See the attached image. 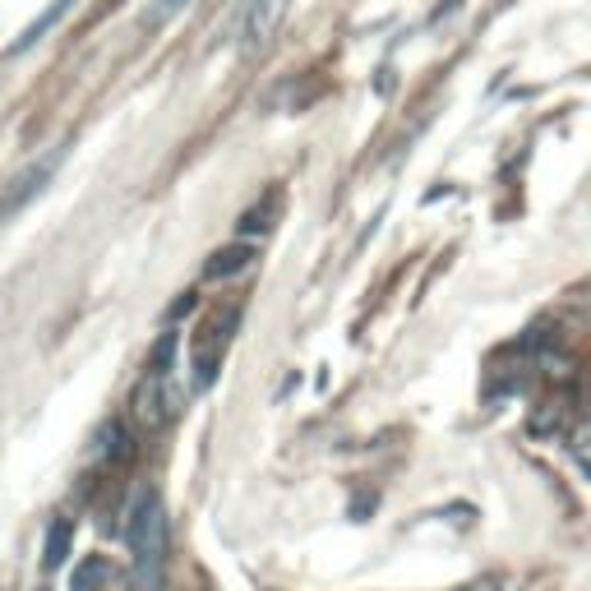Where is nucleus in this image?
<instances>
[{"label": "nucleus", "mask_w": 591, "mask_h": 591, "mask_svg": "<svg viewBox=\"0 0 591 591\" xmlns=\"http://www.w3.org/2000/svg\"><path fill=\"white\" fill-rule=\"evenodd\" d=\"M74 5H79V0H51L47 10L37 14L33 24H28V28H24V33L14 37L10 47H5V56H24V51H33V47H37V42H42V37H47V33H51V28H56V24H65V14H70V10H74Z\"/></svg>", "instance_id": "obj_4"}, {"label": "nucleus", "mask_w": 591, "mask_h": 591, "mask_svg": "<svg viewBox=\"0 0 591 591\" xmlns=\"http://www.w3.org/2000/svg\"><path fill=\"white\" fill-rule=\"evenodd\" d=\"M250 264H254V245L250 241H236V245H222V250L204 264L199 278H204V282H227V278H236V273H245Z\"/></svg>", "instance_id": "obj_5"}, {"label": "nucleus", "mask_w": 591, "mask_h": 591, "mask_svg": "<svg viewBox=\"0 0 591 591\" xmlns=\"http://www.w3.org/2000/svg\"><path fill=\"white\" fill-rule=\"evenodd\" d=\"M37 591H47V587H37Z\"/></svg>", "instance_id": "obj_13"}, {"label": "nucleus", "mask_w": 591, "mask_h": 591, "mask_svg": "<svg viewBox=\"0 0 591 591\" xmlns=\"http://www.w3.org/2000/svg\"><path fill=\"white\" fill-rule=\"evenodd\" d=\"M61 148L56 153H47L42 162H33V167L24 171V176H14L10 185H5V194H0V218H14V213H24L28 204H33L37 194L47 190V181L56 176V167H61Z\"/></svg>", "instance_id": "obj_3"}, {"label": "nucleus", "mask_w": 591, "mask_h": 591, "mask_svg": "<svg viewBox=\"0 0 591 591\" xmlns=\"http://www.w3.org/2000/svg\"><path fill=\"white\" fill-rule=\"evenodd\" d=\"M282 14H287V0H245L241 5V14H236V51L245 61H254V56H264L273 47Z\"/></svg>", "instance_id": "obj_2"}, {"label": "nucleus", "mask_w": 591, "mask_h": 591, "mask_svg": "<svg viewBox=\"0 0 591 591\" xmlns=\"http://www.w3.org/2000/svg\"><path fill=\"white\" fill-rule=\"evenodd\" d=\"M111 578V564L107 559H88V564L74 568V578H70V591H102Z\"/></svg>", "instance_id": "obj_8"}, {"label": "nucleus", "mask_w": 591, "mask_h": 591, "mask_svg": "<svg viewBox=\"0 0 591 591\" xmlns=\"http://www.w3.org/2000/svg\"><path fill=\"white\" fill-rule=\"evenodd\" d=\"M125 545H130V591H162L167 568V504L153 485H139L125 508Z\"/></svg>", "instance_id": "obj_1"}, {"label": "nucleus", "mask_w": 591, "mask_h": 591, "mask_svg": "<svg viewBox=\"0 0 591 591\" xmlns=\"http://www.w3.org/2000/svg\"><path fill=\"white\" fill-rule=\"evenodd\" d=\"M70 545H74V522L70 518H51L47 536H42V568L56 573V568L70 559Z\"/></svg>", "instance_id": "obj_7"}, {"label": "nucleus", "mask_w": 591, "mask_h": 591, "mask_svg": "<svg viewBox=\"0 0 591 591\" xmlns=\"http://www.w3.org/2000/svg\"><path fill=\"white\" fill-rule=\"evenodd\" d=\"M273 194H264L259 204L250 208V213H241V222H236V236H264L268 227H273Z\"/></svg>", "instance_id": "obj_10"}, {"label": "nucleus", "mask_w": 591, "mask_h": 591, "mask_svg": "<svg viewBox=\"0 0 591 591\" xmlns=\"http://www.w3.org/2000/svg\"><path fill=\"white\" fill-rule=\"evenodd\" d=\"M185 5H190V0H153V5L144 10V28H162L167 19H176Z\"/></svg>", "instance_id": "obj_11"}, {"label": "nucleus", "mask_w": 591, "mask_h": 591, "mask_svg": "<svg viewBox=\"0 0 591 591\" xmlns=\"http://www.w3.org/2000/svg\"><path fill=\"white\" fill-rule=\"evenodd\" d=\"M564 421H568V407L555 398V402H541V411H531L527 430H531V435H555Z\"/></svg>", "instance_id": "obj_9"}, {"label": "nucleus", "mask_w": 591, "mask_h": 591, "mask_svg": "<svg viewBox=\"0 0 591 591\" xmlns=\"http://www.w3.org/2000/svg\"><path fill=\"white\" fill-rule=\"evenodd\" d=\"M93 458H97V462H121V458H130V430H125L121 416H111V421L97 425V435H93Z\"/></svg>", "instance_id": "obj_6"}, {"label": "nucleus", "mask_w": 591, "mask_h": 591, "mask_svg": "<svg viewBox=\"0 0 591 591\" xmlns=\"http://www.w3.org/2000/svg\"><path fill=\"white\" fill-rule=\"evenodd\" d=\"M171 361H176V333H162L153 347V361H148V374H171Z\"/></svg>", "instance_id": "obj_12"}]
</instances>
